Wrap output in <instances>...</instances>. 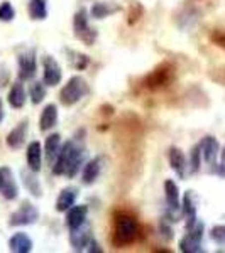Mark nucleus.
<instances>
[{"instance_id": "obj_31", "label": "nucleus", "mask_w": 225, "mask_h": 253, "mask_svg": "<svg viewBox=\"0 0 225 253\" xmlns=\"http://www.w3.org/2000/svg\"><path fill=\"white\" fill-rule=\"evenodd\" d=\"M210 238L220 247H225V224H217V226L212 228Z\"/></svg>"}, {"instance_id": "obj_27", "label": "nucleus", "mask_w": 225, "mask_h": 253, "mask_svg": "<svg viewBox=\"0 0 225 253\" xmlns=\"http://www.w3.org/2000/svg\"><path fill=\"white\" fill-rule=\"evenodd\" d=\"M29 96L34 105L43 103V100L46 98V84H44L43 81H34L29 88Z\"/></svg>"}, {"instance_id": "obj_28", "label": "nucleus", "mask_w": 225, "mask_h": 253, "mask_svg": "<svg viewBox=\"0 0 225 253\" xmlns=\"http://www.w3.org/2000/svg\"><path fill=\"white\" fill-rule=\"evenodd\" d=\"M188 166H190L191 172H198L200 166H202V150H200V144H196L190 152V159H188Z\"/></svg>"}, {"instance_id": "obj_20", "label": "nucleus", "mask_w": 225, "mask_h": 253, "mask_svg": "<svg viewBox=\"0 0 225 253\" xmlns=\"http://www.w3.org/2000/svg\"><path fill=\"white\" fill-rule=\"evenodd\" d=\"M9 250L14 253H29L32 250L31 236L24 231H17L9 238Z\"/></svg>"}, {"instance_id": "obj_19", "label": "nucleus", "mask_w": 225, "mask_h": 253, "mask_svg": "<svg viewBox=\"0 0 225 253\" xmlns=\"http://www.w3.org/2000/svg\"><path fill=\"white\" fill-rule=\"evenodd\" d=\"M56 124H58V107L55 103H49L41 112L39 130L41 132H49V130H53V126H56Z\"/></svg>"}, {"instance_id": "obj_24", "label": "nucleus", "mask_w": 225, "mask_h": 253, "mask_svg": "<svg viewBox=\"0 0 225 253\" xmlns=\"http://www.w3.org/2000/svg\"><path fill=\"white\" fill-rule=\"evenodd\" d=\"M38 172H34V170H31L29 167L20 170V177H22V184L26 187L27 191L31 193V196H34V198H41L43 196V189H41V184H39V179Z\"/></svg>"}, {"instance_id": "obj_18", "label": "nucleus", "mask_w": 225, "mask_h": 253, "mask_svg": "<svg viewBox=\"0 0 225 253\" xmlns=\"http://www.w3.org/2000/svg\"><path fill=\"white\" fill-rule=\"evenodd\" d=\"M43 147L38 140L31 142L26 149V159H27V167L34 172H39L43 167Z\"/></svg>"}, {"instance_id": "obj_34", "label": "nucleus", "mask_w": 225, "mask_h": 253, "mask_svg": "<svg viewBox=\"0 0 225 253\" xmlns=\"http://www.w3.org/2000/svg\"><path fill=\"white\" fill-rule=\"evenodd\" d=\"M210 172L212 174H217V175H220V177H224L225 179V164L222 162V164H212V169H210Z\"/></svg>"}, {"instance_id": "obj_32", "label": "nucleus", "mask_w": 225, "mask_h": 253, "mask_svg": "<svg viewBox=\"0 0 225 253\" xmlns=\"http://www.w3.org/2000/svg\"><path fill=\"white\" fill-rule=\"evenodd\" d=\"M73 56L75 58H71L73 59V66H75L78 71H81V69H85L90 64V58L87 54H80V52H73Z\"/></svg>"}, {"instance_id": "obj_22", "label": "nucleus", "mask_w": 225, "mask_h": 253, "mask_svg": "<svg viewBox=\"0 0 225 253\" xmlns=\"http://www.w3.org/2000/svg\"><path fill=\"white\" fill-rule=\"evenodd\" d=\"M26 89H24V84L22 81L17 80L12 83V86L9 89V95H7V101H9V105L12 108L15 110H20L26 105Z\"/></svg>"}, {"instance_id": "obj_26", "label": "nucleus", "mask_w": 225, "mask_h": 253, "mask_svg": "<svg viewBox=\"0 0 225 253\" xmlns=\"http://www.w3.org/2000/svg\"><path fill=\"white\" fill-rule=\"evenodd\" d=\"M27 12L32 20H44L48 17V0H29Z\"/></svg>"}, {"instance_id": "obj_23", "label": "nucleus", "mask_w": 225, "mask_h": 253, "mask_svg": "<svg viewBox=\"0 0 225 253\" xmlns=\"http://www.w3.org/2000/svg\"><path fill=\"white\" fill-rule=\"evenodd\" d=\"M61 135L59 133H51V135L46 137V142H44V156H46V161L49 166L55 164L56 157H58L59 150H61Z\"/></svg>"}, {"instance_id": "obj_13", "label": "nucleus", "mask_w": 225, "mask_h": 253, "mask_svg": "<svg viewBox=\"0 0 225 253\" xmlns=\"http://www.w3.org/2000/svg\"><path fill=\"white\" fill-rule=\"evenodd\" d=\"M168 161H169L171 169L178 174L179 179L186 177L188 159H186L185 152H183L181 149H178V147H169V150H168Z\"/></svg>"}, {"instance_id": "obj_2", "label": "nucleus", "mask_w": 225, "mask_h": 253, "mask_svg": "<svg viewBox=\"0 0 225 253\" xmlns=\"http://www.w3.org/2000/svg\"><path fill=\"white\" fill-rule=\"evenodd\" d=\"M139 221L134 214L127 211H120L113 216V233H112V243L117 248H124L132 245L139 236Z\"/></svg>"}, {"instance_id": "obj_6", "label": "nucleus", "mask_w": 225, "mask_h": 253, "mask_svg": "<svg viewBox=\"0 0 225 253\" xmlns=\"http://www.w3.org/2000/svg\"><path fill=\"white\" fill-rule=\"evenodd\" d=\"M203 231L205 224L203 221H196L190 230H186V235L179 240V252L183 253H200L203 252L202 242H203Z\"/></svg>"}, {"instance_id": "obj_4", "label": "nucleus", "mask_w": 225, "mask_h": 253, "mask_svg": "<svg viewBox=\"0 0 225 253\" xmlns=\"http://www.w3.org/2000/svg\"><path fill=\"white\" fill-rule=\"evenodd\" d=\"M73 34L75 38L83 42L85 46H93L98 39V32L97 29H93L90 26V14L87 12L85 7H81L80 10L75 12L73 15Z\"/></svg>"}, {"instance_id": "obj_15", "label": "nucleus", "mask_w": 225, "mask_h": 253, "mask_svg": "<svg viewBox=\"0 0 225 253\" xmlns=\"http://www.w3.org/2000/svg\"><path fill=\"white\" fill-rule=\"evenodd\" d=\"M181 214L186 218V230H190L198 221V218H196V196L193 191H186L181 201Z\"/></svg>"}, {"instance_id": "obj_9", "label": "nucleus", "mask_w": 225, "mask_h": 253, "mask_svg": "<svg viewBox=\"0 0 225 253\" xmlns=\"http://www.w3.org/2000/svg\"><path fill=\"white\" fill-rule=\"evenodd\" d=\"M0 196L7 201H15L19 198V186L9 166L0 167Z\"/></svg>"}, {"instance_id": "obj_25", "label": "nucleus", "mask_w": 225, "mask_h": 253, "mask_svg": "<svg viewBox=\"0 0 225 253\" xmlns=\"http://www.w3.org/2000/svg\"><path fill=\"white\" fill-rule=\"evenodd\" d=\"M122 7L117 5V3H104V2H95L90 9V19H97L102 20L105 17H110V15L120 12Z\"/></svg>"}, {"instance_id": "obj_16", "label": "nucleus", "mask_w": 225, "mask_h": 253, "mask_svg": "<svg viewBox=\"0 0 225 253\" xmlns=\"http://www.w3.org/2000/svg\"><path fill=\"white\" fill-rule=\"evenodd\" d=\"M87 216H88L87 205H73L66 211V219H64L68 230H75V228L81 226V224L87 221Z\"/></svg>"}, {"instance_id": "obj_1", "label": "nucleus", "mask_w": 225, "mask_h": 253, "mask_svg": "<svg viewBox=\"0 0 225 253\" xmlns=\"http://www.w3.org/2000/svg\"><path fill=\"white\" fill-rule=\"evenodd\" d=\"M87 150L85 147L76 144L75 140H66L61 145V150L56 157L55 164L51 166L55 175H66L68 179H73L80 172V169L85 166Z\"/></svg>"}, {"instance_id": "obj_10", "label": "nucleus", "mask_w": 225, "mask_h": 253, "mask_svg": "<svg viewBox=\"0 0 225 253\" xmlns=\"http://www.w3.org/2000/svg\"><path fill=\"white\" fill-rule=\"evenodd\" d=\"M63 80V69L59 63L51 56L43 58V83L46 86H58Z\"/></svg>"}, {"instance_id": "obj_12", "label": "nucleus", "mask_w": 225, "mask_h": 253, "mask_svg": "<svg viewBox=\"0 0 225 253\" xmlns=\"http://www.w3.org/2000/svg\"><path fill=\"white\" fill-rule=\"evenodd\" d=\"M27 130H29V122L26 120H20L14 128L7 133V138H5V144L9 149L12 150H17L20 149L24 144H26V138H27Z\"/></svg>"}, {"instance_id": "obj_29", "label": "nucleus", "mask_w": 225, "mask_h": 253, "mask_svg": "<svg viewBox=\"0 0 225 253\" xmlns=\"http://www.w3.org/2000/svg\"><path fill=\"white\" fill-rule=\"evenodd\" d=\"M15 19V9L10 2H2L0 3V20L2 22H12Z\"/></svg>"}, {"instance_id": "obj_3", "label": "nucleus", "mask_w": 225, "mask_h": 253, "mask_svg": "<svg viewBox=\"0 0 225 253\" xmlns=\"http://www.w3.org/2000/svg\"><path fill=\"white\" fill-rule=\"evenodd\" d=\"M88 83L85 81L83 76L80 75H75L71 76L66 84L61 88L59 91V103L64 105V107H73L76 105L80 100H83L85 96L88 95Z\"/></svg>"}, {"instance_id": "obj_33", "label": "nucleus", "mask_w": 225, "mask_h": 253, "mask_svg": "<svg viewBox=\"0 0 225 253\" xmlns=\"http://www.w3.org/2000/svg\"><path fill=\"white\" fill-rule=\"evenodd\" d=\"M210 39H212V42L217 44L219 47H224L225 49V32H222V31H214V32H212V36H210Z\"/></svg>"}, {"instance_id": "obj_11", "label": "nucleus", "mask_w": 225, "mask_h": 253, "mask_svg": "<svg viewBox=\"0 0 225 253\" xmlns=\"http://www.w3.org/2000/svg\"><path fill=\"white\" fill-rule=\"evenodd\" d=\"M93 240L92 236V224L85 221L81 226L75 228V230H69V245H71L73 250L83 252L87 250L90 242Z\"/></svg>"}, {"instance_id": "obj_30", "label": "nucleus", "mask_w": 225, "mask_h": 253, "mask_svg": "<svg viewBox=\"0 0 225 253\" xmlns=\"http://www.w3.org/2000/svg\"><path fill=\"white\" fill-rule=\"evenodd\" d=\"M142 14H144V7L141 5L139 2H132L130 3V9H129V26H132V24H136L139 19L142 17Z\"/></svg>"}, {"instance_id": "obj_7", "label": "nucleus", "mask_w": 225, "mask_h": 253, "mask_svg": "<svg viewBox=\"0 0 225 253\" xmlns=\"http://www.w3.org/2000/svg\"><path fill=\"white\" fill-rule=\"evenodd\" d=\"M38 218H39L38 208L29 201H24L19 206V210L10 214L9 226H29V224H34L38 221Z\"/></svg>"}, {"instance_id": "obj_8", "label": "nucleus", "mask_w": 225, "mask_h": 253, "mask_svg": "<svg viewBox=\"0 0 225 253\" xmlns=\"http://www.w3.org/2000/svg\"><path fill=\"white\" fill-rule=\"evenodd\" d=\"M19 64V80L20 81H31L38 73V56H36V49L24 51L17 56Z\"/></svg>"}, {"instance_id": "obj_21", "label": "nucleus", "mask_w": 225, "mask_h": 253, "mask_svg": "<svg viewBox=\"0 0 225 253\" xmlns=\"http://www.w3.org/2000/svg\"><path fill=\"white\" fill-rule=\"evenodd\" d=\"M100 172H102V157H95L92 161L85 162L83 170H81V181L87 186L93 184L98 179Z\"/></svg>"}, {"instance_id": "obj_17", "label": "nucleus", "mask_w": 225, "mask_h": 253, "mask_svg": "<svg viewBox=\"0 0 225 253\" xmlns=\"http://www.w3.org/2000/svg\"><path fill=\"white\" fill-rule=\"evenodd\" d=\"M76 198H78V187L68 186L64 189H61V193L56 199V211L58 213H66V211L76 203Z\"/></svg>"}, {"instance_id": "obj_35", "label": "nucleus", "mask_w": 225, "mask_h": 253, "mask_svg": "<svg viewBox=\"0 0 225 253\" xmlns=\"http://www.w3.org/2000/svg\"><path fill=\"white\" fill-rule=\"evenodd\" d=\"M88 247H90V248H87L88 252H97V253H100V252H102V248H98V243L95 242V240H92Z\"/></svg>"}, {"instance_id": "obj_36", "label": "nucleus", "mask_w": 225, "mask_h": 253, "mask_svg": "<svg viewBox=\"0 0 225 253\" xmlns=\"http://www.w3.org/2000/svg\"><path fill=\"white\" fill-rule=\"evenodd\" d=\"M3 117H5V113H3V105H2V100H0V124H2Z\"/></svg>"}, {"instance_id": "obj_5", "label": "nucleus", "mask_w": 225, "mask_h": 253, "mask_svg": "<svg viewBox=\"0 0 225 253\" xmlns=\"http://www.w3.org/2000/svg\"><path fill=\"white\" fill-rule=\"evenodd\" d=\"M173 80H174V66L169 63H163L146 76L144 86L147 89H151V91H158V89L169 86L173 83Z\"/></svg>"}, {"instance_id": "obj_37", "label": "nucleus", "mask_w": 225, "mask_h": 253, "mask_svg": "<svg viewBox=\"0 0 225 253\" xmlns=\"http://www.w3.org/2000/svg\"><path fill=\"white\" fill-rule=\"evenodd\" d=\"M220 159H222V162L225 164V145H224V149L220 150Z\"/></svg>"}, {"instance_id": "obj_14", "label": "nucleus", "mask_w": 225, "mask_h": 253, "mask_svg": "<svg viewBox=\"0 0 225 253\" xmlns=\"http://www.w3.org/2000/svg\"><path fill=\"white\" fill-rule=\"evenodd\" d=\"M200 150H202L203 161H205L208 166H212L217 162V157H219V154H220V144L215 137L207 135L200 140Z\"/></svg>"}]
</instances>
